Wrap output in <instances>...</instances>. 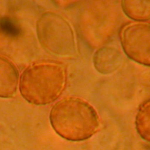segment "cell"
<instances>
[{"label": "cell", "instance_id": "cell-1", "mask_svg": "<svg viewBox=\"0 0 150 150\" xmlns=\"http://www.w3.org/2000/svg\"><path fill=\"white\" fill-rule=\"evenodd\" d=\"M49 120L54 131L70 141L86 140L98 132L100 117L94 107L86 100L67 96L52 107Z\"/></svg>", "mask_w": 150, "mask_h": 150}, {"label": "cell", "instance_id": "cell-2", "mask_svg": "<svg viewBox=\"0 0 150 150\" xmlns=\"http://www.w3.org/2000/svg\"><path fill=\"white\" fill-rule=\"evenodd\" d=\"M67 81V69L63 63L43 60L32 64L22 72L19 90L28 102L46 105L59 98L66 87Z\"/></svg>", "mask_w": 150, "mask_h": 150}, {"label": "cell", "instance_id": "cell-3", "mask_svg": "<svg viewBox=\"0 0 150 150\" xmlns=\"http://www.w3.org/2000/svg\"><path fill=\"white\" fill-rule=\"evenodd\" d=\"M81 9L79 26L81 36L91 47L98 48L112 36L119 21L117 2L88 1Z\"/></svg>", "mask_w": 150, "mask_h": 150}, {"label": "cell", "instance_id": "cell-4", "mask_svg": "<svg viewBox=\"0 0 150 150\" xmlns=\"http://www.w3.org/2000/svg\"><path fill=\"white\" fill-rule=\"evenodd\" d=\"M36 32L42 47L50 53L61 57H73L77 45L73 28L61 15L46 12L36 22Z\"/></svg>", "mask_w": 150, "mask_h": 150}, {"label": "cell", "instance_id": "cell-5", "mask_svg": "<svg viewBox=\"0 0 150 150\" xmlns=\"http://www.w3.org/2000/svg\"><path fill=\"white\" fill-rule=\"evenodd\" d=\"M121 47L132 61L150 67V23L128 22L119 32Z\"/></svg>", "mask_w": 150, "mask_h": 150}, {"label": "cell", "instance_id": "cell-6", "mask_svg": "<svg viewBox=\"0 0 150 150\" xmlns=\"http://www.w3.org/2000/svg\"><path fill=\"white\" fill-rule=\"evenodd\" d=\"M93 63L96 70L102 74H110L117 71L122 63V54L114 46H102L93 56Z\"/></svg>", "mask_w": 150, "mask_h": 150}, {"label": "cell", "instance_id": "cell-7", "mask_svg": "<svg viewBox=\"0 0 150 150\" xmlns=\"http://www.w3.org/2000/svg\"><path fill=\"white\" fill-rule=\"evenodd\" d=\"M18 81L19 73L15 64L0 56V97H13L16 92Z\"/></svg>", "mask_w": 150, "mask_h": 150}, {"label": "cell", "instance_id": "cell-8", "mask_svg": "<svg viewBox=\"0 0 150 150\" xmlns=\"http://www.w3.org/2000/svg\"><path fill=\"white\" fill-rule=\"evenodd\" d=\"M120 6L125 16L134 22L150 20V1H122Z\"/></svg>", "mask_w": 150, "mask_h": 150}, {"label": "cell", "instance_id": "cell-9", "mask_svg": "<svg viewBox=\"0 0 150 150\" xmlns=\"http://www.w3.org/2000/svg\"><path fill=\"white\" fill-rule=\"evenodd\" d=\"M135 125L140 137L150 143V99L139 105L135 115Z\"/></svg>", "mask_w": 150, "mask_h": 150}]
</instances>
